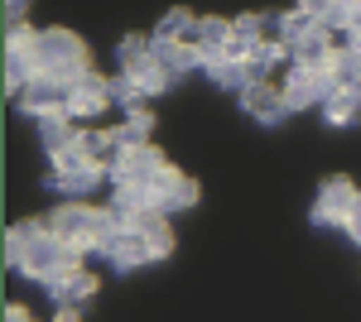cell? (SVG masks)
<instances>
[{
  "instance_id": "6da1fadb",
  "label": "cell",
  "mask_w": 361,
  "mask_h": 322,
  "mask_svg": "<svg viewBox=\"0 0 361 322\" xmlns=\"http://www.w3.org/2000/svg\"><path fill=\"white\" fill-rule=\"evenodd\" d=\"M82 260L73 245L49 231V221H15L5 231V269L10 274H25V279H49L58 269H73Z\"/></svg>"
},
{
  "instance_id": "7a4b0ae2",
  "label": "cell",
  "mask_w": 361,
  "mask_h": 322,
  "mask_svg": "<svg viewBox=\"0 0 361 322\" xmlns=\"http://www.w3.org/2000/svg\"><path fill=\"white\" fill-rule=\"evenodd\" d=\"M34 63H39V73H49V78H68V82H78L87 68H92V63H87L82 34H73V29H39Z\"/></svg>"
},
{
  "instance_id": "3957f363",
  "label": "cell",
  "mask_w": 361,
  "mask_h": 322,
  "mask_svg": "<svg viewBox=\"0 0 361 322\" xmlns=\"http://www.w3.org/2000/svg\"><path fill=\"white\" fill-rule=\"evenodd\" d=\"M169 159L154 149V144H140V149H116L111 159H106V178L111 183H135V188H149L164 178Z\"/></svg>"
},
{
  "instance_id": "277c9868",
  "label": "cell",
  "mask_w": 361,
  "mask_h": 322,
  "mask_svg": "<svg viewBox=\"0 0 361 322\" xmlns=\"http://www.w3.org/2000/svg\"><path fill=\"white\" fill-rule=\"evenodd\" d=\"M284 101L289 111H308V106H323L328 97H337L342 87H337L333 68H299V63H289V73H284Z\"/></svg>"
},
{
  "instance_id": "5b68a950",
  "label": "cell",
  "mask_w": 361,
  "mask_h": 322,
  "mask_svg": "<svg viewBox=\"0 0 361 322\" xmlns=\"http://www.w3.org/2000/svg\"><path fill=\"white\" fill-rule=\"evenodd\" d=\"M73 92H78V87H73L68 78H49V73H39V78H29V87L15 97V101H20V111L34 116V120L49 116V111H68V116H73Z\"/></svg>"
},
{
  "instance_id": "8992f818",
  "label": "cell",
  "mask_w": 361,
  "mask_h": 322,
  "mask_svg": "<svg viewBox=\"0 0 361 322\" xmlns=\"http://www.w3.org/2000/svg\"><path fill=\"white\" fill-rule=\"evenodd\" d=\"M97 255H106L121 274H126V269H145V265H154V260H159V255H154V245H149V236L135 231V226H116L111 241L102 245Z\"/></svg>"
},
{
  "instance_id": "52a82bcc",
  "label": "cell",
  "mask_w": 361,
  "mask_h": 322,
  "mask_svg": "<svg viewBox=\"0 0 361 322\" xmlns=\"http://www.w3.org/2000/svg\"><path fill=\"white\" fill-rule=\"evenodd\" d=\"M357 192L347 178H328L323 188H318V197H313V226H342L347 231V216H352V207H357Z\"/></svg>"
},
{
  "instance_id": "ba28073f",
  "label": "cell",
  "mask_w": 361,
  "mask_h": 322,
  "mask_svg": "<svg viewBox=\"0 0 361 322\" xmlns=\"http://www.w3.org/2000/svg\"><path fill=\"white\" fill-rule=\"evenodd\" d=\"M102 178H106V163H78V168H49L44 188L68 197V202H82L87 192L102 188Z\"/></svg>"
},
{
  "instance_id": "9c48e42d",
  "label": "cell",
  "mask_w": 361,
  "mask_h": 322,
  "mask_svg": "<svg viewBox=\"0 0 361 322\" xmlns=\"http://www.w3.org/2000/svg\"><path fill=\"white\" fill-rule=\"evenodd\" d=\"M44 294L54 298L58 308H82L87 298L97 294V274L82 265H73V269H58V274H49L44 279Z\"/></svg>"
},
{
  "instance_id": "30bf717a",
  "label": "cell",
  "mask_w": 361,
  "mask_h": 322,
  "mask_svg": "<svg viewBox=\"0 0 361 322\" xmlns=\"http://www.w3.org/2000/svg\"><path fill=\"white\" fill-rule=\"evenodd\" d=\"M34 130H39V144H44L49 159L68 154V149H78V140H82V125H78L68 111H49V116H39Z\"/></svg>"
},
{
  "instance_id": "8fae6325",
  "label": "cell",
  "mask_w": 361,
  "mask_h": 322,
  "mask_svg": "<svg viewBox=\"0 0 361 322\" xmlns=\"http://www.w3.org/2000/svg\"><path fill=\"white\" fill-rule=\"evenodd\" d=\"M241 106H246L260 125H279V120L294 116L289 101H284V87H275V82H250L246 92H241Z\"/></svg>"
},
{
  "instance_id": "7c38bea8",
  "label": "cell",
  "mask_w": 361,
  "mask_h": 322,
  "mask_svg": "<svg viewBox=\"0 0 361 322\" xmlns=\"http://www.w3.org/2000/svg\"><path fill=\"white\" fill-rule=\"evenodd\" d=\"M73 87H78L73 92V120H92V116H102V111L111 106V78H102V73L87 68Z\"/></svg>"
},
{
  "instance_id": "4fadbf2b",
  "label": "cell",
  "mask_w": 361,
  "mask_h": 322,
  "mask_svg": "<svg viewBox=\"0 0 361 322\" xmlns=\"http://www.w3.org/2000/svg\"><path fill=\"white\" fill-rule=\"evenodd\" d=\"M154 202H159V212H188L197 202V183L188 173H178L173 163L164 168V178L154 183Z\"/></svg>"
},
{
  "instance_id": "5bb4252c",
  "label": "cell",
  "mask_w": 361,
  "mask_h": 322,
  "mask_svg": "<svg viewBox=\"0 0 361 322\" xmlns=\"http://www.w3.org/2000/svg\"><path fill=\"white\" fill-rule=\"evenodd\" d=\"M289 54H294V63H299V68H333L337 39L318 25V29H308L304 39H294V44H289Z\"/></svg>"
},
{
  "instance_id": "9a60e30c",
  "label": "cell",
  "mask_w": 361,
  "mask_h": 322,
  "mask_svg": "<svg viewBox=\"0 0 361 322\" xmlns=\"http://www.w3.org/2000/svg\"><path fill=\"white\" fill-rule=\"evenodd\" d=\"M154 39V34H149ZM154 63L164 68L169 78L178 82V78H188V73H197L202 68V54H197L193 44H173V39H154Z\"/></svg>"
},
{
  "instance_id": "2e32d148",
  "label": "cell",
  "mask_w": 361,
  "mask_h": 322,
  "mask_svg": "<svg viewBox=\"0 0 361 322\" xmlns=\"http://www.w3.org/2000/svg\"><path fill=\"white\" fill-rule=\"evenodd\" d=\"M226 44H231V20H217V15H202L197 20V54H202V68L226 58Z\"/></svg>"
},
{
  "instance_id": "e0dca14e",
  "label": "cell",
  "mask_w": 361,
  "mask_h": 322,
  "mask_svg": "<svg viewBox=\"0 0 361 322\" xmlns=\"http://www.w3.org/2000/svg\"><path fill=\"white\" fill-rule=\"evenodd\" d=\"M202 73H207V82H212V87H226V92H236V97H241L250 82H255L241 58H217V63H207Z\"/></svg>"
},
{
  "instance_id": "ac0fdd59",
  "label": "cell",
  "mask_w": 361,
  "mask_h": 322,
  "mask_svg": "<svg viewBox=\"0 0 361 322\" xmlns=\"http://www.w3.org/2000/svg\"><path fill=\"white\" fill-rule=\"evenodd\" d=\"M149 130H154V116H149V111H126V120L111 125L116 149H140V144H149Z\"/></svg>"
},
{
  "instance_id": "d6986e66",
  "label": "cell",
  "mask_w": 361,
  "mask_h": 322,
  "mask_svg": "<svg viewBox=\"0 0 361 322\" xmlns=\"http://www.w3.org/2000/svg\"><path fill=\"white\" fill-rule=\"evenodd\" d=\"M154 39H173V44H197V15L193 10H169L159 29H154Z\"/></svg>"
},
{
  "instance_id": "ffe728a7",
  "label": "cell",
  "mask_w": 361,
  "mask_h": 322,
  "mask_svg": "<svg viewBox=\"0 0 361 322\" xmlns=\"http://www.w3.org/2000/svg\"><path fill=\"white\" fill-rule=\"evenodd\" d=\"M149 58H154V39H145V34H126V39H121V49H116L121 73H140Z\"/></svg>"
},
{
  "instance_id": "44dd1931",
  "label": "cell",
  "mask_w": 361,
  "mask_h": 322,
  "mask_svg": "<svg viewBox=\"0 0 361 322\" xmlns=\"http://www.w3.org/2000/svg\"><path fill=\"white\" fill-rule=\"evenodd\" d=\"M140 101H145L140 82L130 78V73H116V78H111V106H121V111H140Z\"/></svg>"
},
{
  "instance_id": "7402d4cb",
  "label": "cell",
  "mask_w": 361,
  "mask_h": 322,
  "mask_svg": "<svg viewBox=\"0 0 361 322\" xmlns=\"http://www.w3.org/2000/svg\"><path fill=\"white\" fill-rule=\"evenodd\" d=\"M323 116H328V125H357L361 106L352 101V92H337V97H328V101H323Z\"/></svg>"
},
{
  "instance_id": "603a6c76",
  "label": "cell",
  "mask_w": 361,
  "mask_h": 322,
  "mask_svg": "<svg viewBox=\"0 0 361 322\" xmlns=\"http://www.w3.org/2000/svg\"><path fill=\"white\" fill-rule=\"evenodd\" d=\"M25 10L29 0H5V29H25Z\"/></svg>"
},
{
  "instance_id": "cb8c5ba5",
  "label": "cell",
  "mask_w": 361,
  "mask_h": 322,
  "mask_svg": "<svg viewBox=\"0 0 361 322\" xmlns=\"http://www.w3.org/2000/svg\"><path fill=\"white\" fill-rule=\"evenodd\" d=\"M347 34L361 39V0H347Z\"/></svg>"
},
{
  "instance_id": "d4e9b609",
  "label": "cell",
  "mask_w": 361,
  "mask_h": 322,
  "mask_svg": "<svg viewBox=\"0 0 361 322\" xmlns=\"http://www.w3.org/2000/svg\"><path fill=\"white\" fill-rule=\"evenodd\" d=\"M347 236L361 245V192H357V207H352V216H347Z\"/></svg>"
},
{
  "instance_id": "484cf974",
  "label": "cell",
  "mask_w": 361,
  "mask_h": 322,
  "mask_svg": "<svg viewBox=\"0 0 361 322\" xmlns=\"http://www.w3.org/2000/svg\"><path fill=\"white\" fill-rule=\"evenodd\" d=\"M5 322H34L25 303H5Z\"/></svg>"
},
{
  "instance_id": "4316f807",
  "label": "cell",
  "mask_w": 361,
  "mask_h": 322,
  "mask_svg": "<svg viewBox=\"0 0 361 322\" xmlns=\"http://www.w3.org/2000/svg\"><path fill=\"white\" fill-rule=\"evenodd\" d=\"M54 322H82V318H78V308H58V318Z\"/></svg>"
},
{
  "instance_id": "83f0119b",
  "label": "cell",
  "mask_w": 361,
  "mask_h": 322,
  "mask_svg": "<svg viewBox=\"0 0 361 322\" xmlns=\"http://www.w3.org/2000/svg\"><path fill=\"white\" fill-rule=\"evenodd\" d=\"M342 92H352V101H357V106H361V78L352 82V87H342Z\"/></svg>"
}]
</instances>
